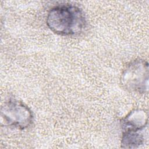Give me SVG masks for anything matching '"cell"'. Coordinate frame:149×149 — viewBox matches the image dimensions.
Returning a JSON list of instances; mask_svg holds the SVG:
<instances>
[{"mask_svg": "<svg viewBox=\"0 0 149 149\" xmlns=\"http://www.w3.org/2000/svg\"><path fill=\"white\" fill-rule=\"evenodd\" d=\"M47 27L55 34L69 36L81 33L86 26L83 10L73 4H63L52 8L46 18Z\"/></svg>", "mask_w": 149, "mask_h": 149, "instance_id": "cell-1", "label": "cell"}, {"mask_svg": "<svg viewBox=\"0 0 149 149\" xmlns=\"http://www.w3.org/2000/svg\"><path fill=\"white\" fill-rule=\"evenodd\" d=\"M149 68L148 62L142 58L130 61L120 76V83L129 92L144 94L148 89Z\"/></svg>", "mask_w": 149, "mask_h": 149, "instance_id": "cell-2", "label": "cell"}, {"mask_svg": "<svg viewBox=\"0 0 149 149\" xmlns=\"http://www.w3.org/2000/svg\"><path fill=\"white\" fill-rule=\"evenodd\" d=\"M33 113L24 102L15 98L7 100L1 108V125L24 130L33 122Z\"/></svg>", "mask_w": 149, "mask_h": 149, "instance_id": "cell-3", "label": "cell"}, {"mask_svg": "<svg viewBox=\"0 0 149 149\" xmlns=\"http://www.w3.org/2000/svg\"><path fill=\"white\" fill-rule=\"evenodd\" d=\"M147 123L148 113L145 110L140 108L132 110L120 120L122 131L144 129Z\"/></svg>", "mask_w": 149, "mask_h": 149, "instance_id": "cell-4", "label": "cell"}, {"mask_svg": "<svg viewBox=\"0 0 149 149\" xmlns=\"http://www.w3.org/2000/svg\"><path fill=\"white\" fill-rule=\"evenodd\" d=\"M144 129L127 130L122 132L120 147L123 148H136L144 144Z\"/></svg>", "mask_w": 149, "mask_h": 149, "instance_id": "cell-5", "label": "cell"}]
</instances>
